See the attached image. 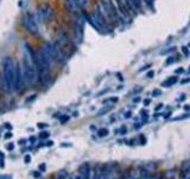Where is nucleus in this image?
Listing matches in <instances>:
<instances>
[{
	"mask_svg": "<svg viewBox=\"0 0 190 179\" xmlns=\"http://www.w3.org/2000/svg\"><path fill=\"white\" fill-rule=\"evenodd\" d=\"M22 69L25 78V83L28 86L35 85L38 80V67L36 61V54L32 51L29 44H24L23 48V61Z\"/></svg>",
	"mask_w": 190,
	"mask_h": 179,
	"instance_id": "1",
	"label": "nucleus"
},
{
	"mask_svg": "<svg viewBox=\"0 0 190 179\" xmlns=\"http://www.w3.org/2000/svg\"><path fill=\"white\" fill-rule=\"evenodd\" d=\"M3 80L5 90L11 93L16 91V62L10 56H6L3 60Z\"/></svg>",
	"mask_w": 190,
	"mask_h": 179,
	"instance_id": "2",
	"label": "nucleus"
},
{
	"mask_svg": "<svg viewBox=\"0 0 190 179\" xmlns=\"http://www.w3.org/2000/svg\"><path fill=\"white\" fill-rule=\"evenodd\" d=\"M55 47L59 50V53L62 54L65 59H68L71 53H73V45H71V41L69 36H68L64 31H61L58 32V35L56 37V41H55Z\"/></svg>",
	"mask_w": 190,
	"mask_h": 179,
	"instance_id": "3",
	"label": "nucleus"
},
{
	"mask_svg": "<svg viewBox=\"0 0 190 179\" xmlns=\"http://www.w3.org/2000/svg\"><path fill=\"white\" fill-rule=\"evenodd\" d=\"M100 12L104 15V17L107 19V22L112 24H115L119 19V12L117 7L111 0H101L100 3Z\"/></svg>",
	"mask_w": 190,
	"mask_h": 179,
	"instance_id": "4",
	"label": "nucleus"
},
{
	"mask_svg": "<svg viewBox=\"0 0 190 179\" xmlns=\"http://www.w3.org/2000/svg\"><path fill=\"white\" fill-rule=\"evenodd\" d=\"M55 12L49 4H40L37 7V19L40 23H48L52 21Z\"/></svg>",
	"mask_w": 190,
	"mask_h": 179,
	"instance_id": "5",
	"label": "nucleus"
},
{
	"mask_svg": "<svg viewBox=\"0 0 190 179\" xmlns=\"http://www.w3.org/2000/svg\"><path fill=\"white\" fill-rule=\"evenodd\" d=\"M115 5H117V10L124 18H128L131 16H134L137 11H135L132 6L128 4L127 0H114Z\"/></svg>",
	"mask_w": 190,
	"mask_h": 179,
	"instance_id": "6",
	"label": "nucleus"
},
{
	"mask_svg": "<svg viewBox=\"0 0 190 179\" xmlns=\"http://www.w3.org/2000/svg\"><path fill=\"white\" fill-rule=\"evenodd\" d=\"M23 23H24V26L29 32H31V34H33V35L38 34V31H39L38 22H37V19L35 18L33 15H31V13H26V15L24 16V18H23Z\"/></svg>",
	"mask_w": 190,
	"mask_h": 179,
	"instance_id": "7",
	"label": "nucleus"
},
{
	"mask_svg": "<svg viewBox=\"0 0 190 179\" xmlns=\"http://www.w3.org/2000/svg\"><path fill=\"white\" fill-rule=\"evenodd\" d=\"M25 85L26 83H25V78L23 74V69L18 63H16V91L17 92L24 91Z\"/></svg>",
	"mask_w": 190,
	"mask_h": 179,
	"instance_id": "8",
	"label": "nucleus"
},
{
	"mask_svg": "<svg viewBox=\"0 0 190 179\" xmlns=\"http://www.w3.org/2000/svg\"><path fill=\"white\" fill-rule=\"evenodd\" d=\"M104 179H115L114 165H111V164L104 165Z\"/></svg>",
	"mask_w": 190,
	"mask_h": 179,
	"instance_id": "9",
	"label": "nucleus"
},
{
	"mask_svg": "<svg viewBox=\"0 0 190 179\" xmlns=\"http://www.w3.org/2000/svg\"><path fill=\"white\" fill-rule=\"evenodd\" d=\"M90 166L88 162H84L80 167V179H90Z\"/></svg>",
	"mask_w": 190,
	"mask_h": 179,
	"instance_id": "10",
	"label": "nucleus"
},
{
	"mask_svg": "<svg viewBox=\"0 0 190 179\" xmlns=\"http://www.w3.org/2000/svg\"><path fill=\"white\" fill-rule=\"evenodd\" d=\"M181 176L182 177H189L190 176V160H185L182 162L181 166Z\"/></svg>",
	"mask_w": 190,
	"mask_h": 179,
	"instance_id": "11",
	"label": "nucleus"
},
{
	"mask_svg": "<svg viewBox=\"0 0 190 179\" xmlns=\"http://www.w3.org/2000/svg\"><path fill=\"white\" fill-rule=\"evenodd\" d=\"M93 179H104V165H96L93 172Z\"/></svg>",
	"mask_w": 190,
	"mask_h": 179,
	"instance_id": "12",
	"label": "nucleus"
},
{
	"mask_svg": "<svg viewBox=\"0 0 190 179\" xmlns=\"http://www.w3.org/2000/svg\"><path fill=\"white\" fill-rule=\"evenodd\" d=\"M177 80H178L177 77H170L168 80L163 81L162 86H163V87H170V86H172V85H175L176 83H177Z\"/></svg>",
	"mask_w": 190,
	"mask_h": 179,
	"instance_id": "13",
	"label": "nucleus"
},
{
	"mask_svg": "<svg viewBox=\"0 0 190 179\" xmlns=\"http://www.w3.org/2000/svg\"><path fill=\"white\" fill-rule=\"evenodd\" d=\"M128 4H130L132 7L137 11V10H140L141 9V5H142V0H127Z\"/></svg>",
	"mask_w": 190,
	"mask_h": 179,
	"instance_id": "14",
	"label": "nucleus"
},
{
	"mask_svg": "<svg viewBox=\"0 0 190 179\" xmlns=\"http://www.w3.org/2000/svg\"><path fill=\"white\" fill-rule=\"evenodd\" d=\"M114 109V105H107V106H104L101 110H99L98 111V116H104V115H106L107 112H110L111 110H113Z\"/></svg>",
	"mask_w": 190,
	"mask_h": 179,
	"instance_id": "15",
	"label": "nucleus"
},
{
	"mask_svg": "<svg viewBox=\"0 0 190 179\" xmlns=\"http://www.w3.org/2000/svg\"><path fill=\"white\" fill-rule=\"evenodd\" d=\"M141 176V171L140 170H133L131 172V178L132 179H139Z\"/></svg>",
	"mask_w": 190,
	"mask_h": 179,
	"instance_id": "16",
	"label": "nucleus"
},
{
	"mask_svg": "<svg viewBox=\"0 0 190 179\" xmlns=\"http://www.w3.org/2000/svg\"><path fill=\"white\" fill-rule=\"evenodd\" d=\"M154 168H156V165H154V164H152V162H148V164H146L145 166H144V170L148 171L150 173H152V172L154 171Z\"/></svg>",
	"mask_w": 190,
	"mask_h": 179,
	"instance_id": "17",
	"label": "nucleus"
},
{
	"mask_svg": "<svg viewBox=\"0 0 190 179\" xmlns=\"http://www.w3.org/2000/svg\"><path fill=\"white\" fill-rule=\"evenodd\" d=\"M108 129L107 128H101V129H99L98 130V135L100 136V137H105V136H107L108 135Z\"/></svg>",
	"mask_w": 190,
	"mask_h": 179,
	"instance_id": "18",
	"label": "nucleus"
},
{
	"mask_svg": "<svg viewBox=\"0 0 190 179\" xmlns=\"http://www.w3.org/2000/svg\"><path fill=\"white\" fill-rule=\"evenodd\" d=\"M74 1H75V4L79 6V9H82L87 5L88 0H74Z\"/></svg>",
	"mask_w": 190,
	"mask_h": 179,
	"instance_id": "19",
	"label": "nucleus"
},
{
	"mask_svg": "<svg viewBox=\"0 0 190 179\" xmlns=\"http://www.w3.org/2000/svg\"><path fill=\"white\" fill-rule=\"evenodd\" d=\"M57 179H68V176H67V173H65V171H58Z\"/></svg>",
	"mask_w": 190,
	"mask_h": 179,
	"instance_id": "20",
	"label": "nucleus"
},
{
	"mask_svg": "<svg viewBox=\"0 0 190 179\" xmlns=\"http://www.w3.org/2000/svg\"><path fill=\"white\" fill-rule=\"evenodd\" d=\"M175 176H176V172H175L174 170L168 171V173H166V177H168V179H172V178H175Z\"/></svg>",
	"mask_w": 190,
	"mask_h": 179,
	"instance_id": "21",
	"label": "nucleus"
},
{
	"mask_svg": "<svg viewBox=\"0 0 190 179\" xmlns=\"http://www.w3.org/2000/svg\"><path fill=\"white\" fill-rule=\"evenodd\" d=\"M48 136H49V132H48V131H42V132H40V138H46Z\"/></svg>",
	"mask_w": 190,
	"mask_h": 179,
	"instance_id": "22",
	"label": "nucleus"
},
{
	"mask_svg": "<svg viewBox=\"0 0 190 179\" xmlns=\"http://www.w3.org/2000/svg\"><path fill=\"white\" fill-rule=\"evenodd\" d=\"M24 161H25V164H29V162H31V155H25V158H24Z\"/></svg>",
	"mask_w": 190,
	"mask_h": 179,
	"instance_id": "23",
	"label": "nucleus"
},
{
	"mask_svg": "<svg viewBox=\"0 0 190 179\" xmlns=\"http://www.w3.org/2000/svg\"><path fill=\"white\" fill-rule=\"evenodd\" d=\"M140 91H142V87L141 86H137V87L133 90V93H138V92H140Z\"/></svg>",
	"mask_w": 190,
	"mask_h": 179,
	"instance_id": "24",
	"label": "nucleus"
},
{
	"mask_svg": "<svg viewBox=\"0 0 190 179\" xmlns=\"http://www.w3.org/2000/svg\"><path fill=\"white\" fill-rule=\"evenodd\" d=\"M126 131H127L126 127H121V128H120V134H121V135H125Z\"/></svg>",
	"mask_w": 190,
	"mask_h": 179,
	"instance_id": "25",
	"label": "nucleus"
},
{
	"mask_svg": "<svg viewBox=\"0 0 190 179\" xmlns=\"http://www.w3.org/2000/svg\"><path fill=\"white\" fill-rule=\"evenodd\" d=\"M160 93H162V92H160L159 90H154V91H153V97H158Z\"/></svg>",
	"mask_w": 190,
	"mask_h": 179,
	"instance_id": "26",
	"label": "nucleus"
},
{
	"mask_svg": "<svg viewBox=\"0 0 190 179\" xmlns=\"http://www.w3.org/2000/svg\"><path fill=\"white\" fill-rule=\"evenodd\" d=\"M68 119H69V116H63L62 118H61V122H62V123H65V122L68 121Z\"/></svg>",
	"mask_w": 190,
	"mask_h": 179,
	"instance_id": "27",
	"label": "nucleus"
},
{
	"mask_svg": "<svg viewBox=\"0 0 190 179\" xmlns=\"http://www.w3.org/2000/svg\"><path fill=\"white\" fill-rule=\"evenodd\" d=\"M174 61H175V59H174V57H170V59H168V60H166V62H165V63L169 65V63H172Z\"/></svg>",
	"mask_w": 190,
	"mask_h": 179,
	"instance_id": "28",
	"label": "nucleus"
},
{
	"mask_svg": "<svg viewBox=\"0 0 190 179\" xmlns=\"http://www.w3.org/2000/svg\"><path fill=\"white\" fill-rule=\"evenodd\" d=\"M153 75H154V72L153 71H150L147 73V78H153Z\"/></svg>",
	"mask_w": 190,
	"mask_h": 179,
	"instance_id": "29",
	"label": "nucleus"
},
{
	"mask_svg": "<svg viewBox=\"0 0 190 179\" xmlns=\"http://www.w3.org/2000/svg\"><path fill=\"white\" fill-rule=\"evenodd\" d=\"M182 50H183V53H184V54H185L187 56L189 55V50L187 49V47H183V48H182Z\"/></svg>",
	"mask_w": 190,
	"mask_h": 179,
	"instance_id": "30",
	"label": "nucleus"
},
{
	"mask_svg": "<svg viewBox=\"0 0 190 179\" xmlns=\"http://www.w3.org/2000/svg\"><path fill=\"white\" fill-rule=\"evenodd\" d=\"M140 141H141L140 144H145V143H146V138H145L144 136H140Z\"/></svg>",
	"mask_w": 190,
	"mask_h": 179,
	"instance_id": "31",
	"label": "nucleus"
},
{
	"mask_svg": "<svg viewBox=\"0 0 190 179\" xmlns=\"http://www.w3.org/2000/svg\"><path fill=\"white\" fill-rule=\"evenodd\" d=\"M45 127H46V124H44V123H39V124H38V128H39V129H43V128H45Z\"/></svg>",
	"mask_w": 190,
	"mask_h": 179,
	"instance_id": "32",
	"label": "nucleus"
},
{
	"mask_svg": "<svg viewBox=\"0 0 190 179\" xmlns=\"http://www.w3.org/2000/svg\"><path fill=\"white\" fill-rule=\"evenodd\" d=\"M148 104H150V99H145V100H144V105H145V106H148Z\"/></svg>",
	"mask_w": 190,
	"mask_h": 179,
	"instance_id": "33",
	"label": "nucleus"
},
{
	"mask_svg": "<svg viewBox=\"0 0 190 179\" xmlns=\"http://www.w3.org/2000/svg\"><path fill=\"white\" fill-rule=\"evenodd\" d=\"M10 137H12V134H11V132H6L5 138H10Z\"/></svg>",
	"mask_w": 190,
	"mask_h": 179,
	"instance_id": "34",
	"label": "nucleus"
},
{
	"mask_svg": "<svg viewBox=\"0 0 190 179\" xmlns=\"http://www.w3.org/2000/svg\"><path fill=\"white\" fill-rule=\"evenodd\" d=\"M148 67H151V65H146V66H145V67H142V68L140 69V72H142V71H144V69H147Z\"/></svg>",
	"mask_w": 190,
	"mask_h": 179,
	"instance_id": "35",
	"label": "nucleus"
},
{
	"mask_svg": "<svg viewBox=\"0 0 190 179\" xmlns=\"http://www.w3.org/2000/svg\"><path fill=\"white\" fill-rule=\"evenodd\" d=\"M0 179H11V177H9V176H0Z\"/></svg>",
	"mask_w": 190,
	"mask_h": 179,
	"instance_id": "36",
	"label": "nucleus"
},
{
	"mask_svg": "<svg viewBox=\"0 0 190 179\" xmlns=\"http://www.w3.org/2000/svg\"><path fill=\"white\" fill-rule=\"evenodd\" d=\"M131 115H132V114H131V111H128V112H126V114H125V117L128 118V117H131Z\"/></svg>",
	"mask_w": 190,
	"mask_h": 179,
	"instance_id": "37",
	"label": "nucleus"
},
{
	"mask_svg": "<svg viewBox=\"0 0 190 179\" xmlns=\"http://www.w3.org/2000/svg\"><path fill=\"white\" fill-rule=\"evenodd\" d=\"M13 148H15V146H13V144H7V149H9V150H11V149H13Z\"/></svg>",
	"mask_w": 190,
	"mask_h": 179,
	"instance_id": "38",
	"label": "nucleus"
},
{
	"mask_svg": "<svg viewBox=\"0 0 190 179\" xmlns=\"http://www.w3.org/2000/svg\"><path fill=\"white\" fill-rule=\"evenodd\" d=\"M39 170L44 171V170H45V165H44V164H43V165H39Z\"/></svg>",
	"mask_w": 190,
	"mask_h": 179,
	"instance_id": "39",
	"label": "nucleus"
},
{
	"mask_svg": "<svg viewBox=\"0 0 190 179\" xmlns=\"http://www.w3.org/2000/svg\"><path fill=\"white\" fill-rule=\"evenodd\" d=\"M190 79H184V80H182V84H185V83H189Z\"/></svg>",
	"mask_w": 190,
	"mask_h": 179,
	"instance_id": "40",
	"label": "nucleus"
},
{
	"mask_svg": "<svg viewBox=\"0 0 190 179\" xmlns=\"http://www.w3.org/2000/svg\"><path fill=\"white\" fill-rule=\"evenodd\" d=\"M134 102H135V103L140 102V97H137V98H134Z\"/></svg>",
	"mask_w": 190,
	"mask_h": 179,
	"instance_id": "41",
	"label": "nucleus"
},
{
	"mask_svg": "<svg viewBox=\"0 0 190 179\" xmlns=\"http://www.w3.org/2000/svg\"><path fill=\"white\" fill-rule=\"evenodd\" d=\"M183 72V68H179V69H176V73H182Z\"/></svg>",
	"mask_w": 190,
	"mask_h": 179,
	"instance_id": "42",
	"label": "nucleus"
},
{
	"mask_svg": "<svg viewBox=\"0 0 190 179\" xmlns=\"http://www.w3.org/2000/svg\"><path fill=\"white\" fill-rule=\"evenodd\" d=\"M53 144V142L52 141H49V142H46V146H52Z\"/></svg>",
	"mask_w": 190,
	"mask_h": 179,
	"instance_id": "43",
	"label": "nucleus"
},
{
	"mask_svg": "<svg viewBox=\"0 0 190 179\" xmlns=\"http://www.w3.org/2000/svg\"><path fill=\"white\" fill-rule=\"evenodd\" d=\"M162 106H163V105H162V104H159V105H158V106H157V108H156V110H159V109H162Z\"/></svg>",
	"mask_w": 190,
	"mask_h": 179,
	"instance_id": "44",
	"label": "nucleus"
},
{
	"mask_svg": "<svg viewBox=\"0 0 190 179\" xmlns=\"http://www.w3.org/2000/svg\"><path fill=\"white\" fill-rule=\"evenodd\" d=\"M184 109H185V110H188V111H189V110H190V106H184Z\"/></svg>",
	"mask_w": 190,
	"mask_h": 179,
	"instance_id": "45",
	"label": "nucleus"
},
{
	"mask_svg": "<svg viewBox=\"0 0 190 179\" xmlns=\"http://www.w3.org/2000/svg\"><path fill=\"white\" fill-rule=\"evenodd\" d=\"M0 158H3V159H4V154L1 153V152H0Z\"/></svg>",
	"mask_w": 190,
	"mask_h": 179,
	"instance_id": "46",
	"label": "nucleus"
},
{
	"mask_svg": "<svg viewBox=\"0 0 190 179\" xmlns=\"http://www.w3.org/2000/svg\"><path fill=\"white\" fill-rule=\"evenodd\" d=\"M184 179H190V176H189V177H185Z\"/></svg>",
	"mask_w": 190,
	"mask_h": 179,
	"instance_id": "47",
	"label": "nucleus"
},
{
	"mask_svg": "<svg viewBox=\"0 0 190 179\" xmlns=\"http://www.w3.org/2000/svg\"><path fill=\"white\" fill-rule=\"evenodd\" d=\"M189 72H190V69H189Z\"/></svg>",
	"mask_w": 190,
	"mask_h": 179,
	"instance_id": "48",
	"label": "nucleus"
},
{
	"mask_svg": "<svg viewBox=\"0 0 190 179\" xmlns=\"http://www.w3.org/2000/svg\"><path fill=\"white\" fill-rule=\"evenodd\" d=\"M172 179H175V178H172Z\"/></svg>",
	"mask_w": 190,
	"mask_h": 179,
	"instance_id": "49",
	"label": "nucleus"
}]
</instances>
